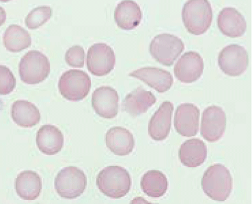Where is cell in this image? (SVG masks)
Returning a JSON list of instances; mask_svg holds the SVG:
<instances>
[{
  "label": "cell",
  "instance_id": "1",
  "mask_svg": "<svg viewBox=\"0 0 252 204\" xmlns=\"http://www.w3.org/2000/svg\"><path fill=\"white\" fill-rule=\"evenodd\" d=\"M96 184L100 192L107 198L121 199L131 190V177L126 169L109 166L98 174Z\"/></svg>",
  "mask_w": 252,
  "mask_h": 204
},
{
  "label": "cell",
  "instance_id": "2",
  "mask_svg": "<svg viewBox=\"0 0 252 204\" xmlns=\"http://www.w3.org/2000/svg\"><path fill=\"white\" fill-rule=\"evenodd\" d=\"M232 177L230 171L221 164H215L207 169L202 179V188L211 200L225 202L232 191Z\"/></svg>",
  "mask_w": 252,
  "mask_h": 204
},
{
  "label": "cell",
  "instance_id": "3",
  "mask_svg": "<svg viewBox=\"0 0 252 204\" xmlns=\"http://www.w3.org/2000/svg\"><path fill=\"white\" fill-rule=\"evenodd\" d=\"M183 22L190 34L207 32L213 22V9L208 0H189L183 8Z\"/></svg>",
  "mask_w": 252,
  "mask_h": 204
},
{
  "label": "cell",
  "instance_id": "4",
  "mask_svg": "<svg viewBox=\"0 0 252 204\" xmlns=\"http://www.w3.org/2000/svg\"><path fill=\"white\" fill-rule=\"evenodd\" d=\"M19 73L23 82L30 85L40 84L50 73L49 59L38 51H30L21 59Z\"/></svg>",
  "mask_w": 252,
  "mask_h": 204
},
{
  "label": "cell",
  "instance_id": "5",
  "mask_svg": "<svg viewBox=\"0 0 252 204\" xmlns=\"http://www.w3.org/2000/svg\"><path fill=\"white\" fill-rule=\"evenodd\" d=\"M185 49L183 40L169 34L155 36L150 44V53L155 60L165 66L173 65Z\"/></svg>",
  "mask_w": 252,
  "mask_h": 204
},
{
  "label": "cell",
  "instance_id": "6",
  "mask_svg": "<svg viewBox=\"0 0 252 204\" xmlns=\"http://www.w3.org/2000/svg\"><path fill=\"white\" fill-rule=\"evenodd\" d=\"M91 88V78L82 70H68L60 78V92L68 101H82L89 94Z\"/></svg>",
  "mask_w": 252,
  "mask_h": 204
},
{
  "label": "cell",
  "instance_id": "7",
  "mask_svg": "<svg viewBox=\"0 0 252 204\" xmlns=\"http://www.w3.org/2000/svg\"><path fill=\"white\" fill-rule=\"evenodd\" d=\"M87 186V177L80 169L68 167L63 169L55 179L58 194L64 199H75L84 193Z\"/></svg>",
  "mask_w": 252,
  "mask_h": 204
},
{
  "label": "cell",
  "instance_id": "8",
  "mask_svg": "<svg viewBox=\"0 0 252 204\" xmlns=\"http://www.w3.org/2000/svg\"><path fill=\"white\" fill-rule=\"evenodd\" d=\"M116 64L114 50L105 43L91 46L87 53V68L93 75L103 77L112 72Z\"/></svg>",
  "mask_w": 252,
  "mask_h": 204
},
{
  "label": "cell",
  "instance_id": "9",
  "mask_svg": "<svg viewBox=\"0 0 252 204\" xmlns=\"http://www.w3.org/2000/svg\"><path fill=\"white\" fill-rule=\"evenodd\" d=\"M218 63L225 75L240 76L248 68L249 56L244 47L233 44L222 49L218 57Z\"/></svg>",
  "mask_w": 252,
  "mask_h": 204
},
{
  "label": "cell",
  "instance_id": "10",
  "mask_svg": "<svg viewBox=\"0 0 252 204\" xmlns=\"http://www.w3.org/2000/svg\"><path fill=\"white\" fill-rule=\"evenodd\" d=\"M226 127V116L221 107L212 105L202 113L201 135L209 142L219 141Z\"/></svg>",
  "mask_w": 252,
  "mask_h": 204
},
{
  "label": "cell",
  "instance_id": "11",
  "mask_svg": "<svg viewBox=\"0 0 252 204\" xmlns=\"http://www.w3.org/2000/svg\"><path fill=\"white\" fill-rule=\"evenodd\" d=\"M204 61L198 53L189 52L183 54L174 66L175 77L184 84L196 82L202 76Z\"/></svg>",
  "mask_w": 252,
  "mask_h": 204
},
{
  "label": "cell",
  "instance_id": "12",
  "mask_svg": "<svg viewBox=\"0 0 252 204\" xmlns=\"http://www.w3.org/2000/svg\"><path fill=\"white\" fill-rule=\"evenodd\" d=\"M92 103L94 112L103 118H114L119 113V94L109 86H102L95 89Z\"/></svg>",
  "mask_w": 252,
  "mask_h": 204
},
{
  "label": "cell",
  "instance_id": "13",
  "mask_svg": "<svg viewBox=\"0 0 252 204\" xmlns=\"http://www.w3.org/2000/svg\"><path fill=\"white\" fill-rule=\"evenodd\" d=\"M200 110L193 104L183 103L176 109L174 126L183 137L195 136L199 131Z\"/></svg>",
  "mask_w": 252,
  "mask_h": 204
},
{
  "label": "cell",
  "instance_id": "14",
  "mask_svg": "<svg viewBox=\"0 0 252 204\" xmlns=\"http://www.w3.org/2000/svg\"><path fill=\"white\" fill-rule=\"evenodd\" d=\"M173 111V104L165 101L151 117L149 125V134L153 140L158 142L168 137L172 126Z\"/></svg>",
  "mask_w": 252,
  "mask_h": 204
},
{
  "label": "cell",
  "instance_id": "15",
  "mask_svg": "<svg viewBox=\"0 0 252 204\" xmlns=\"http://www.w3.org/2000/svg\"><path fill=\"white\" fill-rule=\"evenodd\" d=\"M129 76L138 79L158 93L168 91L173 84V77L170 72L158 68H140L129 74Z\"/></svg>",
  "mask_w": 252,
  "mask_h": 204
},
{
  "label": "cell",
  "instance_id": "16",
  "mask_svg": "<svg viewBox=\"0 0 252 204\" xmlns=\"http://www.w3.org/2000/svg\"><path fill=\"white\" fill-rule=\"evenodd\" d=\"M218 25L222 34L230 38H238L246 33L247 23L246 19L234 8H223L220 12Z\"/></svg>",
  "mask_w": 252,
  "mask_h": 204
},
{
  "label": "cell",
  "instance_id": "17",
  "mask_svg": "<svg viewBox=\"0 0 252 204\" xmlns=\"http://www.w3.org/2000/svg\"><path fill=\"white\" fill-rule=\"evenodd\" d=\"M36 144L43 154L55 155L63 148L64 136L61 130L54 125H44L37 133Z\"/></svg>",
  "mask_w": 252,
  "mask_h": 204
},
{
  "label": "cell",
  "instance_id": "18",
  "mask_svg": "<svg viewBox=\"0 0 252 204\" xmlns=\"http://www.w3.org/2000/svg\"><path fill=\"white\" fill-rule=\"evenodd\" d=\"M107 147L116 155L126 156L133 152L135 140L126 128L116 126L110 128L105 135Z\"/></svg>",
  "mask_w": 252,
  "mask_h": 204
},
{
  "label": "cell",
  "instance_id": "19",
  "mask_svg": "<svg viewBox=\"0 0 252 204\" xmlns=\"http://www.w3.org/2000/svg\"><path fill=\"white\" fill-rule=\"evenodd\" d=\"M114 19L120 28L125 30H131L142 22V12L135 1L123 0L116 6Z\"/></svg>",
  "mask_w": 252,
  "mask_h": 204
},
{
  "label": "cell",
  "instance_id": "20",
  "mask_svg": "<svg viewBox=\"0 0 252 204\" xmlns=\"http://www.w3.org/2000/svg\"><path fill=\"white\" fill-rule=\"evenodd\" d=\"M156 102L157 98L151 91L139 87L125 98L123 110L129 115L136 117L146 113Z\"/></svg>",
  "mask_w": 252,
  "mask_h": 204
},
{
  "label": "cell",
  "instance_id": "21",
  "mask_svg": "<svg viewBox=\"0 0 252 204\" xmlns=\"http://www.w3.org/2000/svg\"><path fill=\"white\" fill-rule=\"evenodd\" d=\"M207 157V145L199 139L186 141L180 147V161L188 168H195L200 166Z\"/></svg>",
  "mask_w": 252,
  "mask_h": 204
},
{
  "label": "cell",
  "instance_id": "22",
  "mask_svg": "<svg viewBox=\"0 0 252 204\" xmlns=\"http://www.w3.org/2000/svg\"><path fill=\"white\" fill-rule=\"evenodd\" d=\"M15 189L17 195L23 200H36L41 192V178L36 172L25 171L19 174L16 179Z\"/></svg>",
  "mask_w": 252,
  "mask_h": 204
},
{
  "label": "cell",
  "instance_id": "23",
  "mask_svg": "<svg viewBox=\"0 0 252 204\" xmlns=\"http://www.w3.org/2000/svg\"><path fill=\"white\" fill-rule=\"evenodd\" d=\"M12 118L23 128H32L40 122V113L33 103L27 101H17L12 104Z\"/></svg>",
  "mask_w": 252,
  "mask_h": 204
},
{
  "label": "cell",
  "instance_id": "24",
  "mask_svg": "<svg viewBox=\"0 0 252 204\" xmlns=\"http://www.w3.org/2000/svg\"><path fill=\"white\" fill-rule=\"evenodd\" d=\"M143 192L151 198H159L166 193L168 181L160 171L151 170L143 175L141 181Z\"/></svg>",
  "mask_w": 252,
  "mask_h": 204
},
{
  "label": "cell",
  "instance_id": "25",
  "mask_svg": "<svg viewBox=\"0 0 252 204\" xmlns=\"http://www.w3.org/2000/svg\"><path fill=\"white\" fill-rule=\"evenodd\" d=\"M3 43L7 50L17 53L28 48L31 45L32 38L24 28L14 24L10 26L5 31Z\"/></svg>",
  "mask_w": 252,
  "mask_h": 204
},
{
  "label": "cell",
  "instance_id": "26",
  "mask_svg": "<svg viewBox=\"0 0 252 204\" xmlns=\"http://www.w3.org/2000/svg\"><path fill=\"white\" fill-rule=\"evenodd\" d=\"M52 15L51 7L38 6L32 10L26 18V25L28 28L35 29L48 22Z\"/></svg>",
  "mask_w": 252,
  "mask_h": 204
},
{
  "label": "cell",
  "instance_id": "27",
  "mask_svg": "<svg viewBox=\"0 0 252 204\" xmlns=\"http://www.w3.org/2000/svg\"><path fill=\"white\" fill-rule=\"evenodd\" d=\"M15 87L16 79L11 70L0 65V95L10 94Z\"/></svg>",
  "mask_w": 252,
  "mask_h": 204
},
{
  "label": "cell",
  "instance_id": "28",
  "mask_svg": "<svg viewBox=\"0 0 252 204\" xmlns=\"http://www.w3.org/2000/svg\"><path fill=\"white\" fill-rule=\"evenodd\" d=\"M65 61L73 68H83L85 64V51L79 45L73 46L67 50Z\"/></svg>",
  "mask_w": 252,
  "mask_h": 204
},
{
  "label": "cell",
  "instance_id": "29",
  "mask_svg": "<svg viewBox=\"0 0 252 204\" xmlns=\"http://www.w3.org/2000/svg\"><path fill=\"white\" fill-rule=\"evenodd\" d=\"M6 20V12L2 7L0 6V27L4 24Z\"/></svg>",
  "mask_w": 252,
  "mask_h": 204
},
{
  "label": "cell",
  "instance_id": "30",
  "mask_svg": "<svg viewBox=\"0 0 252 204\" xmlns=\"http://www.w3.org/2000/svg\"><path fill=\"white\" fill-rule=\"evenodd\" d=\"M11 1V0H0V1L3 3L8 2V1Z\"/></svg>",
  "mask_w": 252,
  "mask_h": 204
}]
</instances>
